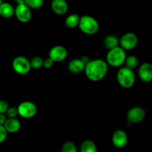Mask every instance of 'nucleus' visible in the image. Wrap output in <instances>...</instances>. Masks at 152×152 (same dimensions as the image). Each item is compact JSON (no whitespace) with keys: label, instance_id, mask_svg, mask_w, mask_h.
<instances>
[{"label":"nucleus","instance_id":"f257e3e1","mask_svg":"<svg viewBox=\"0 0 152 152\" xmlns=\"http://www.w3.org/2000/svg\"><path fill=\"white\" fill-rule=\"evenodd\" d=\"M108 65L105 60L101 59L90 60L85 68V74L88 79L93 82L100 81L106 76Z\"/></svg>","mask_w":152,"mask_h":152},{"label":"nucleus","instance_id":"f03ea898","mask_svg":"<svg viewBox=\"0 0 152 152\" xmlns=\"http://www.w3.org/2000/svg\"><path fill=\"white\" fill-rule=\"evenodd\" d=\"M126 59V51L120 47H117L112 50H108L106 56V63L108 65L117 68L125 63Z\"/></svg>","mask_w":152,"mask_h":152},{"label":"nucleus","instance_id":"7ed1b4c3","mask_svg":"<svg viewBox=\"0 0 152 152\" xmlns=\"http://www.w3.org/2000/svg\"><path fill=\"white\" fill-rule=\"evenodd\" d=\"M78 27L80 28V31L84 34L88 35H93L99 31V25L95 18L88 15H84L80 16Z\"/></svg>","mask_w":152,"mask_h":152},{"label":"nucleus","instance_id":"20e7f679","mask_svg":"<svg viewBox=\"0 0 152 152\" xmlns=\"http://www.w3.org/2000/svg\"><path fill=\"white\" fill-rule=\"evenodd\" d=\"M117 80L122 87L124 88H130L134 85L136 78L133 70L123 67L117 72Z\"/></svg>","mask_w":152,"mask_h":152},{"label":"nucleus","instance_id":"39448f33","mask_svg":"<svg viewBox=\"0 0 152 152\" xmlns=\"http://www.w3.org/2000/svg\"><path fill=\"white\" fill-rule=\"evenodd\" d=\"M12 66L15 72L20 75H25L28 74L31 69L30 60L22 56H16L13 60Z\"/></svg>","mask_w":152,"mask_h":152},{"label":"nucleus","instance_id":"423d86ee","mask_svg":"<svg viewBox=\"0 0 152 152\" xmlns=\"http://www.w3.org/2000/svg\"><path fill=\"white\" fill-rule=\"evenodd\" d=\"M18 114L25 119L34 117L37 112V105L31 101H24L17 107Z\"/></svg>","mask_w":152,"mask_h":152},{"label":"nucleus","instance_id":"0eeeda50","mask_svg":"<svg viewBox=\"0 0 152 152\" xmlns=\"http://www.w3.org/2000/svg\"><path fill=\"white\" fill-rule=\"evenodd\" d=\"M138 44V37L134 33H126L120 39V48L123 50H131L136 48Z\"/></svg>","mask_w":152,"mask_h":152},{"label":"nucleus","instance_id":"6e6552de","mask_svg":"<svg viewBox=\"0 0 152 152\" xmlns=\"http://www.w3.org/2000/svg\"><path fill=\"white\" fill-rule=\"evenodd\" d=\"M145 111L141 107H133L127 113L128 124L139 123L142 122L145 117Z\"/></svg>","mask_w":152,"mask_h":152},{"label":"nucleus","instance_id":"1a4fd4ad","mask_svg":"<svg viewBox=\"0 0 152 152\" xmlns=\"http://www.w3.org/2000/svg\"><path fill=\"white\" fill-rule=\"evenodd\" d=\"M90 59L88 56H83L80 59H74L69 62L68 68L70 72L73 74H80L85 71L86 65L89 62Z\"/></svg>","mask_w":152,"mask_h":152},{"label":"nucleus","instance_id":"9d476101","mask_svg":"<svg viewBox=\"0 0 152 152\" xmlns=\"http://www.w3.org/2000/svg\"><path fill=\"white\" fill-rule=\"evenodd\" d=\"M14 14L18 20L23 23L28 22L32 17V13H31V9L25 4V1L23 4L16 5Z\"/></svg>","mask_w":152,"mask_h":152},{"label":"nucleus","instance_id":"9b49d317","mask_svg":"<svg viewBox=\"0 0 152 152\" xmlns=\"http://www.w3.org/2000/svg\"><path fill=\"white\" fill-rule=\"evenodd\" d=\"M68 50L62 45H56L52 48L49 51L48 57L53 62H60L66 59Z\"/></svg>","mask_w":152,"mask_h":152},{"label":"nucleus","instance_id":"f8f14e48","mask_svg":"<svg viewBox=\"0 0 152 152\" xmlns=\"http://www.w3.org/2000/svg\"><path fill=\"white\" fill-rule=\"evenodd\" d=\"M112 142L116 148H123L128 143V135L122 129L115 131L112 136Z\"/></svg>","mask_w":152,"mask_h":152},{"label":"nucleus","instance_id":"ddd939ff","mask_svg":"<svg viewBox=\"0 0 152 152\" xmlns=\"http://www.w3.org/2000/svg\"><path fill=\"white\" fill-rule=\"evenodd\" d=\"M138 75L140 80L143 83H148L152 81V64L149 62L142 63L140 66Z\"/></svg>","mask_w":152,"mask_h":152},{"label":"nucleus","instance_id":"4468645a","mask_svg":"<svg viewBox=\"0 0 152 152\" xmlns=\"http://www.w3.org/2000/svg\"><path fill=\"white\" fill-rule=\"evenodd\" d=\"M51 8L56 14L62 16L68 10V4L65 0H53L51 2Z\"/></svg>","mask_w":152,"mask_h":152},{"label":"nucleus","instance_id":"2eb2a0df","mask_svg":"<svg viewBox=\"0 0 152 152\" xmlns=\"http://www.w3.org/2000/svg\"><path fill=\"white\" fill-rule=\"evenodd\" d=\"M7 133L14 134L19 132L21 129V123L17 119H7L3 126Z\"/></svg>","mask_w":152,"mask_h":152},{"label":"nucleus","instance_id":"dca6fc26","mask_svg":"<svg viewBox=\"0 0 152 152\" xmlns=\"http://www.w3.org/2000/svg\"><path fill=\"white\" fill-rule=\"evenodd\" d=\"M14 12L15 9L10 3L2 2L0 5V16L6 19L12 17L14 15Z\"/></svg>","mask_w":152,"mask_h":152},{"label":"nucleus","instance_id":"f3484780","mask_svg":"<svg viewBox=\"0 0 152 152\" xmlns=\"http://www.w3.org/2000/svg\"><path fill=\"white\" fill-rule=\"evenodd\" d=\"M119 44H120V40L114 35L107 36L104 39V45H105V48L108 49V50L118 47Z\"/></svg>","mask_w":152,"mask_h":152},{"label":"nucleus","instance_id":"a211bd4d","mask_svg":"<svg viewBox=\"0 0 152 152\" xmlns=\"http://www.w3.org/2000/svg\"><path fill=\"white\" fill-rule=\"evenodd\" d=\"M80 152H97V147L94 141L86 140L80 145Z\"/></svg>","mask_w":152,"mask_h":152},{"label":"nucleus","instance_id":"6ab92c4d","mask_svg":"<svg viewBox=\"0 0 152 152\" xmlns=\"http://www.w3.org/2000/svg\"><path fill=\"white\" fill-rule=\"evenodd\" d=\"M80 16L78 14H71L65 19V25L69 28H75L79 26Z\"/></svg>","mask_w":152,"mask_h":152},{"label":"nucleus","instance_id":"aec40b11","mask_svg":"<svg viewBox=\"0 0 152 152\" xmlns=\"http://www.w3.org/2000/svg\"><path fill=\"white\" fill-rule=\"evenodd\" d=\"M138 64H139V61H138V59L137 56H126V59L125 60V65H126L125 67H126V68H129L131 70H133L138 66Z\"/></svg>","mask_w":152,"mask_h":152},{"label":"nucleus","instance_id":"412c9836","mask_svg":"<svg viewBox=\"0 0 152 152\" xmlns=\"http://www.w3.org/2000/svg\"><path fill=\"white\" fill-rule=\"evenodd\" d=\"M25 4L30 9H39L42 7L44 1L42 0H25Z\"/></svg>","mask_w":152,"mask_h":152},{"label":"nucleus","instance_id":"4be33fe9","mask_svg":"<svg viewBox=\"0 0 152 152\" xmlns=\"http://www.w3.org/2000/svg\"><path fill=\"white\" fill-rule=\"evenodd\" d=\"M43 62H44V59L42 58L39 57V56H35V57L32 58L30 60L31 68L39 69L42 67H43Z\"/></svg>","mask_w":152,"mask_h":152},{"label":"nucleus","instance_id":"5701e85b","mask_svg":"<svg viewBox=\"0 0 152 152\" xmlns=\"http://www.w3.org/2000/svg\"><path fill=\"white\" fill-rule=\"evenodd\" d=\"M61 152H78L77 151V148L74 142L71 141L65 142L62 145Z\"/></svg>","mask_w":152,"mask_h":152},{"label":"nucleus","instance_id":"b1692460","mask_svg":"<svg viewBox=\"0 0 152 152\" xmlns=\"http://www.w3.org/2000/svg\"><path fill=\"white\" fill-rule=\"evenodd\" d=\"M6 115L8 117L9 119H14L17 117L19 114H18V111L17 108H14V107H10L7 109V112H6Z\"/></svg>","mask_w":152,"mask_h":152},{"label":"nucleus","instance_id":"393cba45","mask_svg":"<svg viewBox=\"0 0 152 152\" xmlns=\"http://www.w3.org/2000/svg\"><path fill=\"white\" fill-rule=\"evenodd\" d=\"M8 108V103L5 100L0 99V114H5Z\"/></svg>","mask_w":152,"mask_h":152},{"label":"nucleus","instance_id":"a878e982","mask_svg":"<svg viewBox=\"0 0 152 152\" xmlns=\"http://www.w3.org/2000/svg\"><path fill=\"white\" fill-rule=\"evenodd\" d=\"M7 136V132L3 126H0V144L5 141Z\"/></svg>","mask_w":152,"mask_h":152},{"label":"nucleus","instance_id":"bb28decb","mask_svg":"<svg viewBox=\"0 0 152 152\" xmlns=\"http://www.w3.org/2000/svg\"><path fill=\"white\" fill-rule=\"evenodd\" d=\"M53 65V62L49 57L46 58L45 59H44V62H43V67H44L45 68L49 69V68H52Z\"/></svg>","mask_w":152,"mask_h":152},{"label":"nucleus","instance_id":"cd10ccee","mask_svg":"<svg viewBox=\"0 0 152 152\" xmlns=\"http://www.w3.org/2000/svg\"><path fill=\"white\" fill-rule=\"evenodd\" d=\"M7 120V117L5 114H0V126H4Z\"/></svg>","mask_w":152,"mask_h":152},{"label":"nucleus","instance_id":"c85d7f7f","mask_svg":"<svg viewBox=\"0 0 152 152\" xmlns=\"http://www.w3.org/2000/svg\"><path fill=\"white\" fill-rule=\"evenodd\" d=\"M1 3H2V1H1V0H0V5H1Z\"/></svg>","mask_w":152,"mask_h":152}]
</instances>
